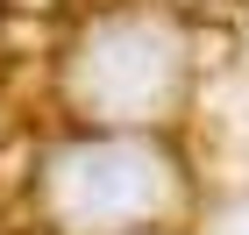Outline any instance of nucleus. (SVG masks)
I'll list each match as a JSON object with an SVG mask.
<instances>
[{
    "label": "nucleus",
    "instance_id": "nucleus-1",
    "mask_svg": "<svg viewBox=\"0 0 249 235\" xmlns=\"http://www.w3.org/2000/svg\"><path fill=\"white\" fill-rule=\"evenodd\" d=\"M164 199V164L135 143H93V150H71L50 178V207H57L71 228H114L135 221Z\"/></svg>",
    "mask_w": 249,
    "mask_h": 235
},
{
    "label": "nucleus",
    "instance_id": "nucleus-2",
    "mask_svg": "<svg viewBox=\"0 0 249 235\" xmlns=\"http://www.w3.org/2000/svg\"><path fill=\"white\" fill-rule=\"evenodd\" d=\"M164 86H171V43L157 29H114L86 57V93L114 114H142Z\"/></svg>",
    "mask_w": 249,
    "mask_h": 235
},
{
    "label": "nucleus",
    "instance_id": "nucleus-3",
    "mask_svg": "<svg viewBox=\"0 0 249 235\" xmlns=\"http://www.w3.org/2000/svg\"><path fill=\"white\" fill-rule=\"evenodd\" d=\"M221 235H249V207H235V214L221 221Z\"/></svg>",
    "mask_w": 249,
    "mask_h": 235
}]
</instances>
